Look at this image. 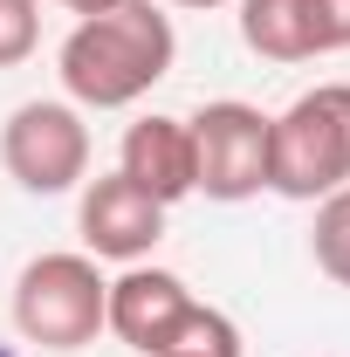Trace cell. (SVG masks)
<instances>
[{"label": "cell", "mask_w": 350, "mask_h": 357, "mask_svg": "<svg viewBox=\"0 0 350 357\" xmlns=\"http://www.w3.org/2000/svg\"><path fill=\"white\" fill-rule=\"evenodd\" d=\"M103 330H110L117 344H131L137 357H165V351L241 357V330H234V316H220L213 303H199L172 268H144V261H131L117 282H110Z\"/></svg>", "instance_id": "2"}, {"label": "cell", "mask_w": 350, "mask_h": 357, "mask_svg": "<svg viewBox=\"0 0 350 357\" xmlns=\"http://www.w3.org/2000/svg\"><path fill=\"white\" fill-rule=\"evenodd\" d=\"M241 42L261 62H316V7L309 0H234Z\"/></svg>", "instance_id": "9"}, {"label": "cell", "mask_w": 350, "mask_h": 357, "mask_svg": "<svg viewBox=\"0 0 350 357\" xmlns=\"http://www.w3.org/2000/svg\"><path fill=\"white\" fill-rule=\"evenodd\" d=\"M0 165L21 192H76L89 178V124L69 96H28L0 124Z\"/></svg>", "instance_id": "5"}, {"label": "cell", "mask_w": 350, "mask_h": 357, "mask_svg": "<svg viewBox=\"0 0 350 357\" xmlns=\"http://www.w3.org/2000/svg\"><path fill=\"white\" fill-rule=\"evenodd\" d=\"M55 7H69V14L83 21V14H103V7H124V0H55Z\"/></svg>", "instance_id": "13"}, {"label": "cell", "mask_w": 350, "mask_h": 357, "mask_svg": "<svg viewBox=\"0 0 350 357\" xmlns=\"http://www.w3.org/2000/svg\"><path fill=\"white\" fill-rule=\"evenodd\" d=\"M316 7V55H344L350 48V0H309Z\"/></svg>", "instance_id": "12"}, {"label": "cell", "mask_w": 350, "mask_h": 357, "mask_svg": "<svg viewBox=\"0 0 350 357\" xmlns=\"http://www.w3.org/2000/svg\"><path fill=\"white\" fill-rule=\"evenodd\" d=\"M337 185H350V83H316L268 117V192L316 206Z\"/></svg>", "instance_id": "3"}, {"label": "cell", "mask_w": 350, "mask_h": 357, "mask_svg": "<svg viewBox=\"0 0 350 357\" xmlns=\"http://www.w3.org/2000/svg\"><path fill=\"white\" fill-rule=\"evenodd\" d=\"M172 62L178 35L158 0H124V7L83 14L55 48V76L76 110H131L137 96H151L172 76Z\"/></svg>", "instance_id": "1"}, {"label": "cell", "mask_w": 350, "mask_h": 357, "mask_svg": "<svg viewBox=\"0 0 350 357\" xmlns=\"http://www.w3.org/2000/svg\"><path fill=\"white\" fill-rule=\"evenodd\" d=\"M172 7H192V14H206V7H227V0H172Z\"/></svg>", "instance_id": "14"}, {"label": "cell", "mask_w": 350, "mask_h": 357, "mask_svg": "<svg viewBox=\"0 0 350 357\" xmlns=\"http://www.w3.org/2000/svg\"><path fill=\"white\" fill-rule=\"evenodd\" d=\"M103 303H110V282L96 255H35L14 275V330L35 351H89L103 330Z\"/></svg>", "instance_id": "4"}, {"label": "cell", "mask_w": 350, "mask_h": 357, "mask_svg": "<svg viewBox=\"0 0 350 357\" xmlns=\"http://www.w3.org/2000/svg\"><path fill=\"white\" fill-rule=\"evenodd\" d=\"M42 42V0H0V69L28 62Z\"/></svg>", "instance_id": "11"}, {"label": "cell", "mask_w": 350, "mask_h": 357, "mask_svg": "<svg viewBox=\"0 0 350 357\" xmlns=\"http://www.w3.org/2000/svg\"><path fill=\"white\" fill-rule=\"evenodd\" d=\"M0 357H7V351H0Z\"/></svg>", "instance_id": "16"}, {"label": "cell", "mask_w": 350, "mask_h": 357, "mask_svg": "<svg viewBox=\"0 0 350 357\" xmlns=\"http://www.w3.org/2000/svg\"><path fill=\"white\" fill-rule=\"evenodd\" d=\"M309 255H316V268H323L337 289H350V185H337L330 199H316Z\"/></svg>", "instance_id": "10"}, {"label": "cell", "mask_w": 350, "mask_h": 357, "mask_svg": "<svg viewBox=\"0 0 350 357\" xmlns=\"http://www.w3.org/2000/svg\"><path fill=\"white\" fill-rule=\"evenodd\" d=\"M165 213L172 206H158L151 192H137L124 172H103L83 185V199H76V234H83V255L96 261H144L158 241H165Z\"/></svg>", "instance_id": "7"}, {"label": "cell", "mask_w": 350, "mask_h": 357, "mask_svg": "<svg viewBox=\"0 0 350 357\" xmlns=\"http://www.w3.org/2000/svg\"><path fill=\"white\" fill-rule=\"evenodd\" d=\"M165 357H192V351H165Z\"/></svg>", "instance_id": "15"}, {"label": "cell", "mask_w": 350, "mask_h": 357, "mask_svg": "<svg viewBox=\"0 0 350 357\" xmlns=\"http://www.w3.org/2000/svg\"><path fill=\"white\" fill-rule=\"evenodd\" d=\"M117 172L137 192H151L158 206L192 199V131H185V117H158V110L137 117L117 144Z\"/></svg>", "instance_id": "8"}, {"label": "cell", "mask_w": 350, "mask_h": 357, "mask_svg": "<svg viewBox=\"0 0 350 357\" xmlns=\"http://www.w3.org/2000/svg\"><path fill=\"white\" fill-rule=\"evenodd\" d=\"M192 131V192H206L220 206H241L268 192V110L261 103H241V96H220L199 103L185 117Z\"/></svg>", "instance_id": "6"}]
</instances>
